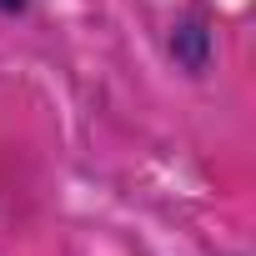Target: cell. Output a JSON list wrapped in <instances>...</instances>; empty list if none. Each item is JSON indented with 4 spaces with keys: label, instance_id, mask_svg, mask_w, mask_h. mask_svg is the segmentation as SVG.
<instances>
[{
    "label": "cell",
    "instance_id": "obj_1",
    "mask_svg": "<svg viewBox=\"0 0 256 256\" xmlns=\"http://www.w3.org/2000/svg\"><path fill=\"white\" fill-rule=\"evenodd\" d=\"M26 6V0H0V10H20Z\"/></svg>",
    "mask_w": 256,
    "mask_h": 256
}]
</instances>
